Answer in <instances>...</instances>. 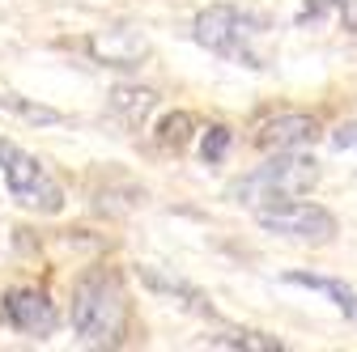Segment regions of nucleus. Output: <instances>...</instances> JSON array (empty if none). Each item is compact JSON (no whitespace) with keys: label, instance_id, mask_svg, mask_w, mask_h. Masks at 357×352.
Instances as JSON below:
<instances>
[{"label":"nucleus","instance_id":"nucleus-1","mask_svg":"<svg viewBox=\"0 0 357 352\" xmlns=\"http://www.w3.org/2000/svg\"><path fill=\"white\" fill-rule=\"evenodd\" d=\"M73 331L85 344L119 348L128 331V297L115 272L94 268L73 285Z\"/></svg>","mask_w":357,"mask_h":352},{"label":"nucleus","instance_id":"nucleus-2","mask_svg":"<svg viewBox=\"0 0 357 352\" xmlns=\"http://www.w3.org/2000/svg\"><path fill=\"white\" fill-rule=\"evenodd\" d=\"M315 183H319V161L285 149L273 161H264L251 174H243V179L230 187V200H238L247 208H273V204H285V200L306 195Z\"/></svg>","mask_w":357,"mask_h":352},{"label":"nucleus","instance_id":"nucleus-3","mask_svg":"<svg viewBox=\"0 0 357 352\" xmlns=\"http://www.w3.org/2000/svg\"><path fill=\"white\" fill-rule=\"evenodd\" d=\"M259 30H264V17H255V13H247V9L226 5V0H221V5H208V9L196 13L192 38L200 42L204 51H213V56H226V60L247 64V68H264L259 51L251 47V38Z\"/></svg>","mask_w":357,"mask_h":352},{"label":"nucleus","instance_id":"nucleus-4","mask_svg":"<svg viewBox=\"0 0 357 352\" xmlns=\"http://www.w3.org/2000/svg\"><path fill=\"white\" fill-rule=\"evenodd\" d=\"M0 174H5V187L22 208L47 212V216H56L64 208V191L47 174V166L34 153H26L22 145H13L9 136H0Z\"/></svg>","mask_w":357,"mask_h":352},{"label":"nucleus","instance_id":"nucleus-5","mask_svg":"<svg viewBox=\"0 0 357 352\" xmlns=\"http://www.w3.org/2000/svg\"><path fill=\"white\" fill-rule=\"evenodd\" d=\"M255 221L268 234H285V238H302V242H332L336 238V216L319 204H306V200L255 208Z\"/></svg>","mask_w":357,"mask_h":352},{"label":"nucleus","instance_id":"nucleus-6","mask_svg":"<svg viewBox=\"0 0 357 352\" xmlns=\"http://www.w3.org/2000/svg\"><path fill=\"white\" fill-rule=\"evenodd\" d=\"M0 323L22 331V335L43 339V335L56 331L60 314H56V305H52L47 293H38V289H9L5 297H0Z\"/></svg>","mask_w":357,"mask_h":352},{"label":"nucleus","instance_id":"nucleus-7","mask_svg":"<svg viewBox=\"0 0 357 352\" xmlns=\"http://www.w3.org/2000/svg\"><path fill=\"white\" fill-rule=\"evenodd\" d=\"M85 51L98 64H107V68H137L149 56V42H145L141 30H132V26H111V30L89 34Z\"/></svg>","mask_w":357,"mask_h":352},{"label":"nucleus","instance_id":"nucleus-8","mask_svg":"<svg viewBox=\"0 0 357 352\" xmlns=\"http://www.w3.org/2000/svg\"><path fill=\"white\" fill-rule=\"evenodd\" d=\"M319 141V119L315 115H277L255 127V145L268 153H285V149H302V145H315Z\"/></svg>","mask_w":357,"mask_h":352},{"label":"nucleus","instance_id":"nucleus-9","mask_svg":"<svg viewBox=\"0 0 357 352\" xmlns=\"http://www.w3.org/2000/svg\"><path fill=\"white\" fill-rule=\"evenodd\" d=\"M153 106H158V94L145 90V85H115L111 90V115L123 127H141Z\"/></svg>","mask_w":357,"mask_h":352},{"label":"nucleus","instance_id":"nucleus-10","mask_svg":"<svg viewBox=\"0 0 357 352\" xmlns=\"http://www.w3.org/2000/svg\"><path fill=\"white\" fill-rule=\"evenodd\" d=\"M141 285H145V289H153V293H162V297H174L178 305H188L192 314H208V319H213V305H208V297H204L200 289H192L188 280L162 276L158 268H141Z\"/></svg>","mask_w":357,"mask_h":352},{"label":"nucleus","instance_id":"nucleus-11","mask_svg":"<svg viewBox=\"0 0 357 352\" xmlns=\"http://www.w3.org/2000/svg\"><path fill=\"white\" fill-rule=\"evenodd\" d=\"M285 285H302V289H310V293L332 297L336 310H340L344 319H353V323H357V293H353L349 285H340V280H332V276H315V272H289V276H285Z\"/></svg>","mask_w":357,"mask_h":352},{"label":"nucleus","instance_id":"nucleus-12","mask_svg":"<svg viewBox=\"0 0 357 352\" xmlns=\"http://www.w3.org/2000/svg\"><path fill=\"white\" fill-rule=\"evenodd\" d=\"M204 348H226V352H285V339L264 335V331H226V335H208Z\"/></svg>","mask_w":357,"mask_h":352},{"label":"nucleus","instance_id":"nucleus-13","mask_svg":"<svg viewBox=\"0 0 357 352\" xmlns=\"http://www.w3.org/2000/svg\"><path fill=\"white\" fill-rule=\"evenodd\" d=\"M188 136H192V115H166L162 119V127H158V145L162 149H183L188 145Z\"/></svg>","mask_w":357,"mask_h":352},{"label":"nucleus","instance_id":"nucleus-14","mask_svg":"<svg viewBox=\"0 0 357 352\" xmlns=\"http://www.w3.org/2000/svg\"><path fill=\"white\" fill-rule=\"evenodd\" d=\"M230 141H234V131H230L226 123H213V127L204 131V141H200V157H204L208 166H217L221 157L230 153Z\"/></svg>","mask_w":357,"mask_h":352},{"label":"nucleus","instance_id":"nucleus-15","mask_svg":"<svg viewBox=\"0 0 357 352\" xmlns=\"http://www.w3.org/2000/svg\"><path fill=\"white\" fill-rule=\"evenodd\" d=\"M0 106H13V111H22V115L34 119V123H60V111H52V106H34V102H26V98H17V94H5V98H0Z\"/></svg>","mask_w":357,"mask_h":352},{"label":"nucleus","instance_id":"nucleus-16","mask_svg":"<svg viewBox=\"0 0 357 352\" xmlns=\"http://www.w3.org/2000/svg\"><path fill=\"white\" fill-rule=\"evenodd\" d=\"M332 145H336L340 153H344V149L357 153V119H349V123H340V127L332 131Z\"/></svg>","mask_w":357,"mask_h":352},{"label":"nucleus","instance_id":"nucleus-17","mask_svg":"<svg viewBox=\"0 0 357 352\" xmlns=\"http://www.w3.org/2000/svg\"><path fill=\"white\" fill-rule=\"evenodd\" d=\"M344 0H306L302 5V13H298V22H315V17H324L328 9H340Z\"/></svg>","mask_w":357,"mask_h":352},{"label":"nucleus","instance_id":"nucleus-18","mask_svg":"<svg viewBox=\"0 0 357 352\" xmlns=\"http://www.w3.org/2000/svg\"><path fill=\"white\" fill-rule=\"evenodd\" d=\"M340 13H344V30H357V0H344Z\"/></svg>","mask_w":357,"mask_h":352}]
</instances>
